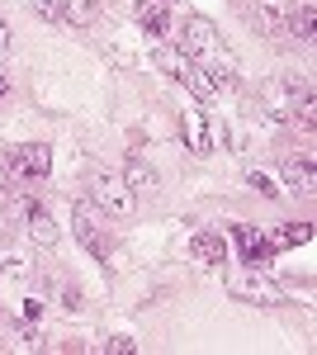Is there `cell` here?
Returning a JSON list of instances; mask_svg holds the SVG:
<instances>
[{
  "label": "cell",
  "mask_w": 317,
  "mask_h": 355,
  "mask_svg": "<svg viewBox=\"0 0 317 355\" xmlns=\"http://www.w3.org/2000/svg\"><path fill=\"white\" fill-rule=\"evenodd\" d=\"M175 48H180V53H185L194 67H204V71H209V81L218 85V90L237 81V57L223 53L213 19H204V15H189L185 24H180V43H175Z\"/></svg>",
  "instance_id": "1"
},
{
  "label": "cell",
  "mask_w": 317,
  "mask_h": 355,
  "mask_svg": "<svg viewBox=\"0 0 317 355\" xmlns=\"http://www.w3.org/2000/svg\"><path fill=\"white\" fill-rule=\"evenodd\" d=\"M71 223H76V242L85 246L95 261H114V256H119V246H114L105 218H100V209H95L90 199H76V204H71Z\"/></svg>",
  "instance_id": "2"
},
{
  "label": "cell",
  "mask_w": 317,
  "mask_h": 355,
  "mask_svg": "<svg viewBox=\"0 0 317 355\" xmlns=\"http://www.w3.org/2000/svg\"><path fill=\"white\" fill-rule=\"evenodd\" d=\"M228 294L241 303H289V294L275 284V279H265V270H251V266H237V270H228Z\"/></svg>",
  "instance_id": "3"
},
{
  "label": "cell",
  "mask_w": 317,
  "mask_h": 355,
  "mask_svg": "<svg viewBox=\"0 0 317 355\" xmlns=\"http://www.w3.org/2000/svg\"><path fill=\"white\" fill-rule=\"evenodd\" d=\"M90 204H95V209H105L109 218H132L137 194L123 185V175H109V171H100V175L90 180Z\"/></svg>",
  "instance_id": "4"
},
{
  "label": "cell",
  "mask_w": 317,
  "mask_h": 355,
  "mask_svg": "<svg viewBox=\"0 0 317 355\" xmlns=\"http://www.w3.org/2000/svg\"><path fill=\"white\" fill-rule=\"evenodd\" d=\"M5 171L10 175H24V180H43L48 171H53V152H48V142H19V147H5Z\"/></svg>",
  "instance_id": "5"
},
{
  "label": "cell",
  "mask_w": 317,
  "mask_h": 355,
  "mask_svg": "<svg viewBox=\"0 0 317 355\" xmlns=\"http://www.w3.org/2000/svg\"><path fill=\"white\" fill-rule=\"evenodd\" d=\"M232 237H237V246H241V266H251V270H270V261H275L270 237H261V232L246 227V223H232Z\"/></svg>",
  "instance_id": "6"
},
{
  "label": "cell",
  "mask_w": 317,
  "mask_h": 355,
  "mask_svg": "<svg viewBox=\"0 0 317 355\" xmlns=\"http://www.w3.org/2000/svg\"><path fill=\"white\" fill-rule=\"evenodd\" d=\"M180 133H185V142H189V152H194V157H209V152H213L209 114L199 110V105H185V114H180Z\"/></svg>",
  "instance_id": "7"
},
{
  "label": "cell",
  "mask_w": 317,
  "mask_h": 355,
  "mask_svg": "<svg viewBox=\"0 0 317 355\" xmlns=\"http://www.w3.org/2000/svg\"><path fill=\"white\" fill-rule=\"evenodd\" d=\"M132 15H137V24L147 28L152 38H166L171 33V0H137Z\"/></svg>",
  "instance_id": "8"
},
{
  "label": "cell",
  "mask_w": 317,
  "mask_h": 355,
  "mask_svg": "<svg viewBox=\"0 0 317 355\" xmlns=\"http://www.w3.org/2000/svg\"><path fill=\"white\" fill-rule=\"evenodd\" d=\"M152 67H157V71H166L171 81L185 85V76H189V67H194V62H189L175 43H157V48H152Z\"/></svg>",
  "instance_id": "9"
},
{
  "label": "cell",
  "mask_w": 317,
  "mask_h": 355,
  "mask_svg": "<svg viewBox=\"0 0 317 355\" xmlns=\"http://www.w3.org/2000/svg\"><path fill=\"white\" fill-rule=\"evenodd\" d=\"M24 232L33 237L38 246H57V223L48 218V209H38V204H24Z\"/></svg>",
  "instance_id": "10"
},
{
  "label": "cell",
  "mask_w": 317,
  "mask_h": 355,
  "mask_svg": "<svg viewBox=\"0 0 317 355\" xmlns=\"http://www.w3.org/2000/svg\"><path fill=\"white\" fill-rule=\"evenodd\" d=\"M189 256H194L199 266H228V242H223L218 232H199V237L189 242Z\"/></svg>",
  "instance_id": "11"
},
{
  "label": "cell",
  "mask_w": 317,
  "mask_h": 355,
  "mask_svg": "<svg viewBox=\"0 0 317 355\" xmlns=\"http://www.w3.org/2000/svg\"><path fill=\"white\" fill-rule=\"evenodd\" d=\"M105 15V0H62V24L71 28H90Z\"/></svg>",
  "instance_id": "12"
},
{
  "label": "cell",
  "mask_w": 317,
  "mask_h": 355,
  "mask_svg": "<svg viewBox=\"0 0 317 355\" xmlns=\"http://www.w3.org/2000/svg\"><path fill=\"white\" fill-rule=\"evenodd\" d=\"M256 24H261L265 33H275V38H284V24H289L284 0H261V5H256Z\"/></svg>",
  "instance_id": "13"
},
{
  "label": "cell",
  "mask_w": 317,
  "mask_h": 355,
  "mask_svg": "<svg viewBox=\"0 0 317 355\" xmlns=\"http://www.w3.org/2000/svg\"><path fill=\"white\" fill-rule=\"evenodd\" d=\"M123 185H128L132 194H152L157 190V171L142 162V157H132V162L123 166Z\"/></svg>",
  "instance_id": "14"
},
{
  "label": "cell",
  "mask_w": 317,
  "mask_h": 355,
  "mask_svg": "<svg viewBox=\"0 0 317 355\" xmlns=\"http://www.w3.org/2000/svg\"><path fill=\"white\" fill-rule=\"evenodd\" d=\"M280 175H284V185H289V190H313L317 180H313V162H293V157H284V162H280Z\"/></svg>",
  "instance_id": "15"
},
{
  "label": "cell",
  "mask_w": 317,
  "mask_h": 355,
  "mask_svg": "<svg viewBox=\"0 0 317 355\" xmlns=\"http://www.w3.org/2000/svg\"><path fill=\"white\" fill-rule=\"evenodd\" d=\"M313 24H317V10L313 5H298V10H289V24H284V38H313Z\"/></svg>",
  "instance_id": "16"
},
{
  "label": "cell",
  "mask_w": 317,
  "mask_h": 355,
  "mask_svg": "<svg viewBox=\"0 0 317 355\" xmlns=\"http://www.w3.org/2000/svg\"><path fill=\"white\" fill-rule=\"evenodd\" d=\"M308 237H313L308 223H280V227L270 232V246H275V251H280V246H303Z\"/></svg>",
  "instance_id": "17"
},
{
  "label": "cell",
  "mask_w": 317,
  "mask_h": 355,
  "mask_svg": "<svg viewBox=\"0 0 317 355\" xmlns=\"http://www.w3.org/2000/svg\"><path fill=\"white\" fill-rule=\"evenodd\" d=\"M298 85H275V90H265V100H270V110H275V119H289L293 105H298Z\"/></svg>",
  "instance_id": "18"
},
{
  "label": "cell",
  "mask_w": 317,
  "mask_h": 355,
  "mask_svg": "<svg viewBox=\"0 0 317 355\" xmlns=\"http://www.w3.org/2000/svg\"><path fill=\"white\" fill-rule=\"evenodd\" d=\"M28 5L43 24H62V0H28Z\"/></svg>",
  "instance_id": "19"
},
{
  "label": "cell",
  "mask_w": 317,
  "mask_h": 355,
  "mask_svg": "<svg viewBox=\"0 0 317 355\" xmlns=\"http://www.w3.org/2000/svg\"><path fill=\"white\" fill-rule=\"evenodd\" d=\"M246 185H251V190H261L265 199H280V185H275L265 171H251V175H246Z\"/></svg>",
  "instance_id": "20"
},
{
  "label": "cell",
  "mask_w": 317,
  "mask_h": 355,
  "mask_svg": "<svg viewBox=\"0 0 317 355\" xmlns=\"http://www.w3.org/2000/svg\"><path fill=\"white\" fill-rule=\"evenodd\" d=\"M132 351H137L132 336H109V341H105V355H132Z\"/></svg>",
  "instance_id": "21"
},
{
  "label": "cell",
  "mask_w": 317,
  "mask_h": 355,
  "mask_svg": "<svg viewBox=\"0 0 317 355\" xmlns=\"http://www.w3.org/2000/svg\"><path fill=\"white\" fill-rule=\"evenodd\" d=\"M62 308H71V313H76V308H80V289H62Z\"/></svg>",
  "instance_id": "22"
},
{
  "label": "cell",
  "mask_w": 317,
  "mask_h": 355,
  "mask_svg": "<svg viewBox=\"0 0 317 355\" xmlns=\"http://www.w3.org/2000/svg\"><path fill=\"white\" fill-rule=\"evenodd\" d=\"M38 313H43V303H38V299H24V318H28V322H38Z\"/></svg>",
  "instance_id": "23"
},
{
  "label": "cell",
  "mask_w": 317,
  "mask_h": 355,
  "mask_svg": "<svg viewBox=\"0 0 317 355\" xmlns=\"http://www.w3.org/2000/svg\"><path fill=\"white\" fill-rule=\"evenodd\" d=\"M5 180H10V171H5V162H0V190H5Z\"/></svg>",
  "instance_id": "24"
},
{
  "label": "cell",
  "mask_w": 317,
  "mask_h": 355,
  "mask_svg": "<svg viewBox=\"0 0 317 355\" xmlns=\"http://www.w3.org/2000/svg\"><path fill=\"white\" fill-rule=\"evenodd\" d=\"M5 38H10V33H5V19H0V48H5Z\"/></svg>",
  "instance_id": "25"
},
{
  "label": "cell",
  "mask_w": 317,
  "mask_h": 355,
  "mask_svg": "<svg viewBox=\"0 0 317 355\" xmlns=\"http://www.w3.org/2000/svg\"><path fill=\"white\" fill-rule=\"evenodd\" d=\"M0 95H5V76H0Z\"/></svg>",
  "instance_id": "26"
}]
</instances>
